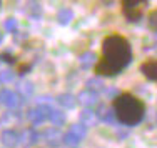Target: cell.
Segmentation results:
<instances>
[{
    "label": "cell",
    "instance_id": "6da1fadb",
    "mask_svg": "<svg viewBox=\"0 0 157 148\" xmlns=\"http://www.w3.org/2000/svg\"><path fill=\"white\" fill-rule=\"evenodd\" d=\"M132 60L130 42L121 33H109L102 40V55L94 67L95 77H115Z\"/></svg>",
    "mask_w": 157,
    "mask_h": 148
},
{
    "label": "cell",
    "instance_id": "277c9868",
    "mask_svg": "<svg viewBox=\"0 0 157 148\" xmlns=\"http://www.w3.org/2000/svg\"><path fill=\"white\" fill-rule=\"evenodd\" d=\"M52 112L50 105H37L32 106V108L27 110V120L30 121L32 125H40L45 120H48V115Z\"/></svg>",
    "mask_w": 157,
    "mask_h": 148
},
{
    "label": "cell",
    "instance_id": "603a6c76",
    "mask_svg": "<svg viewBox=\"0 0 157 148\" xmlns=\"http://www.w3.org/2000/svg\"><path fill=\"white\" fill-rule=\"evenodd\" d=\"M147 23H149V28L154 32V35L157 33V9L151 10L147 15Z\"/></svg>",
    "mask_w": 157,
    "mask_h": 148
},
{
    "label": "cell",
    "instance_id": "7402d4cb",
    "mask_svg": "<svg viewBox=\"0 0 157 148\" xmlns=\"http://www.w3.org/2000/svg\"><path fill=\"white\" fill-rule=\"evenodd\" d=\"M69 132H72L74 135L78 136V138L82 140L85 135H87V127H85V125H82V123H74V125H70Z\"/></svg>",
    "mask_w": 157,
    "mask_h": 148
},
{
    "label": "cell",
    "instance_id": "2e32d148",
    "mask_svg": "<svg viewBox=\"0 0 157 148\" xmlns=\"http://www.w3.org/2000/svg\"><path fill=\"white\" fill-rule=\"evenodd\" d=\"M17 93L20 95L22 98L30 97V95L33 93V83L29 82V80H22V82H18V85H17Z\"/></svg>",
    "mask_w": 157,
    "mask_h": 148
},
{
    "label": "cell",
    "instance_id": "8992f818",
    "mask_svg": "<svg viewBox=\"0 0 157 148\" xmlns=\"http://www.w3.org/2000/svg\"><path fill=\"white\" fill-rule=\"evenodd\" d=\"M0 103L5 105L7 108H17L22 103V97L10 88H3V90H0Z\"/></svg>",
    "mask_w": 157,
    "mask_h": 148
},
{
    "label": "cell",
    "instance_id": "ba28073f",
    "mask_svg": "<svg viewBox=\"0 0 157 148\" xmlns=\"http://www.w3.org/2000/svg\"><path fill=\"white\" fill-rule=\"evenodd\" d=\"M139 70L147 80L157 83V58H147V60H144L140 63Z\"/></svg>",
    "mask_w": 157,
    "mask_h": 148
},
{
    "label": "cell",
    "instance_id": "7c38bea8",
    "mask_svg": "<svg viewBox=\"0 0 157 148\" xmlns=\"http://www.w3.org/2000/svg\"><path fill=\"white\" fill-rule=\"evenodd\" d=\"M55 102H57L62 108H65V110H72V108H75V106H77V97H74L72 93H60V95H57Z\"/></svg>",
    "mask_w": 157,
    "mask_h": 148
},
{
    "label": "cell",
    "instance_id": "ffe728a7",
    "mask_svg": "<svg viewBox=\"0 0 157 148\" xmlns=\"http://www.w3.org/2000/svg\"><path fill=\"white\" fill-rule=\"evenodd\" d=\"M80 142H82V140L78 138V136L74 135L72 132H67V133H63V135H62V143H63V145H67V146H77Z\"/></svg>",
    "mask_w": 157,
    "mask_h": 148
},
{
    "label": "cell",
    "instance_id": "d6986e66",
    "mask_svg": "<svg viewBox=\"0 0 157 148\" xmlns=\"http://www.w3.org/2000/svg\"><path fill=\"white\" fill-rule=\"evenodd\" d=\"M87 88L92 92H95V93H99L100 90H105V85L100 80V77H94V78L87 80Z\"/></svg>",
    "mask_w": 157,
    "mask_h": 148
},
{
    "label": "cell",
    "instance_id": "5b68a950",
    "mask_svg": "<svg viewBox=\"0 0 157 148\" xmlns=\"http://www.w3.org/2000/svg\"><path fill=\"white\" fill-rule=\"evenodd\" d=\"M0 142L7 148H17L20 145V132H17L15 128H3L0 133Z\"/></svg>",
    "mask_w": 157,
    "mask_h": 148
},
{
    "label": "cell",
    "instance_id": "e0dca14e",
    "mask_svg": "<svg viewBox=\"0 0 157 148\" xmlns=\"http://www.w3.org/2000/svg\"><path fill=\"white\" fill-rule=\"evenodd\" d=\"M48 120L52 121V123L55 125V127H62L63 123L67 121V117H65V113L62 112V110H55V108H52V112H50V115H48Z\"/></svg>",
    "mask_w": 157,
    "mask_h": 148
},
{
    "label": "cell",
    "instance_id": "83f0119b",
    "mask_svg": "<svg viewBox=\"0 0 157 148\" xmlns=\"http://www.w3.org/2000/svg\"><path fill=\"white\" fill-rule=\"evenodd\" d=\"M2 42H3V33L0 32V43H2Z\"/></svg>",
    "mask_w": 157,
    "mask_h": 148
},
{
    "label": "cell",
    "instance_id": "8fae6325",
    "mask_svg": "<svg viewBox=\"0 0 157 148\" xmlns=\"http://www.w3.org/2000/svg\"><path fill=\"white\" fill-rule=\"evenodd\" d=\"M95 115L97 118H99L100 121H105V123H115V113H114V110H112V106H107L105 103H99L97 105V108H95Z\"/></svg>",
    "mask_w": 157,
    "mask_h": 148
},
{
    "label": "cell",
    "instance_id": "d4e9b609",
    "mask_svg": "<svg viewBox=\"0 0 157 148\" xmlns=\"http://www.w3.org/2000/svg\"><path fill=\"white\" fill-rule=\"evenodd\" d=\"M17 25L18 23H17V20L13 17H9L5 22H3V28H5L7 32H13V33H15L17 32Z\"/></svg>",
    "mask_w": 157,
    "mask_h": 148
},
{
    "label": "cell",
    "instance_id": "cb8c5ba5",
    "mask_svg": "<svg viewBox=\"0 0 157 148\" xmlns=\"http://www.w3.org/2000/svg\"><path fill=\"white\" fill-rule=\"evenodd\" d=\"M13 78H15V73H13L12 70H2V72H0V83L2 85L13 82Z\"/></svg>",
    "mask_w": 157,
    "mask_h": 148
},
{
    "label": "cell",
    "instance_id": "ac0fdd59",
    "mask_svg": "<svg viewBox=\"0 0 157 148\" xmlns=\"http://www.w3.org/2000/svg\"><path fill=\"white\" fill-rule=\"evenodd\" d=\"M17 113L18 112H5V113H2V117H0V123L5 125V127H9V128H12V123L20 118Z\"/></svg>",
    "mask_w": 157,
    "mask_h": 148
},
{
    "label": "cell",
    "instance_id": "4316f807",
    "mask_svg": "<svg viewBox=\"0 0 157 148\" xmlns=\"http://www.w3.org/2000/svg\"><path fill=\"white\" fill-rule=\"evenodd\" d=\"M30 63H18L17 65V73L18 75H25V73H29V70H30Z\"/></svg>",
    "mask_w": 157,
    "mask_h": 148
},
{
    "label": "cell",
    "instance_id": "30bf717a",
    "mask_svg": "<svg viewBox=\"0 0 157 148\" xmlns=\"http://www.w3.org/2000/svg\"><path fill=\"white\" fill-rule=\"evenodd\" d=\"M42 136H44V140L47 142V145L52 146V148H57L62 143V133H60V130H59L57 127L45 128L44 133H42Z\"/></svg>",
    "mask_w": 157,
    "mask_h": 148
},
{
    "label": "cell",
    "instance_id": "52a82bcc",
    "mask_svg": "<svg viewBox=\"0 0 157 148\" xmlns=\"http://www.w3.org/2000/svg\"><path fill=\"white\" fill-rule=\"evenodd\" d=\"M40 138H42V135H40L33 127H29V128H25V130L20 132V145L25 146V148L37 145Z\"/></svg>",
    "mask_w": 157,
    "mask_h": 148
},
{
    "label": "cell",
    "instance_id": "484cf974",
    "mask_svg": "<svg viewBox=\"0 0 157 148\" xmlns=\"http://www.w3.org/2000/svg\"><path fill=\"white\" fill-rule=\"evenodd\" d=\"M0 60L7 62V63H17V57L12 55L10 52H2V53H0Z\"/></svg>",
    "mask_w": 157,
    "mask_h": 148
},
{
    "label": "cell",
    "instance_id": "3957f363",
    "mask_svg": "<svg viewBox=\"0 0 157 148\" xmlns=\"http://www.w3.org/2000/svg\"><path fill=\"white\" fill-rule=\"evenodd\" d=\"M149 3L145 0H124L121 3V10H122V15L127 22H139L142 15H144V10Z\"/></svg>",
    "mask_w": 157,
    "mask_h": 148
},
{
    "label": "cell",
    "instance_id": "44dd1931",
    "mask_svg": "<svg viewBox=\"0 0 157 148\" xmlns=\"http://www.w3.org/2000/svg\"><path fill=\"white\" fill-rule=\"evenodd\" d=\"M27 7H29L27 12H29V15H30L32 18H40V17H42V7H40V3L30 2Z\"/></svg>",
    "mask_w": 157,
    "mask_h": 148
},
{
    "label": "cell",
    "instance_id": "f1b7e54d",
    "mask_svg": "<svg viewBox=\"0 0 157 148\" xmlns=\"http://www.w3.org/2000/svg\"><path fill=\"white\" fill-rule=\"evenodd\" d=\"M0 5H2V3H0Z\"/></svg>",
    "mask_w": 157,
    "mask_h": 148
},
{
    "label": "cell",
    "instance_id": "9c48e42d",
    "mask_svg": "<svg viewBox=\"0 0 157 148\" xmlns=\"http://www.w3.org/2000/svg\"><path fill=\"white\" fill-rule=\"evenodd\" d=\"M77 102H80L85 108L97 106V105H99V93H95V92L85 88V90H82L80 93L77 95Z\"/></svg>",
    "mask_w": 157,
    "mask_h": 148
},
{
    "label": "cell",
    "instance_id": "9a60e30c",
    "mask_svg": "<svg viewBox=\"0 0 157 148\" xmlns=\"http://www.w3.org/2000/svg\"><path fill=\"white\" fill-rule=\"evenodd\" d=\"M80 67L84 70H89V68H92V67H95V63H97V55L94 53V52H85V53H82L80 55Z\"/></svg>",
    "mask_w": 157,
    "mask_h": 148
},
{
    "label": "cell",
    "instance_id": "7a4b0ae2",
    "mask_svg": "<svg viewBox=\"0 0 157 148\" xmlns=\"http://www.w3.org/2000/svg\"><path fill=\"white\" fill-rule=\"evenodd\" d=\"M112 110L117 121L125 127H136L145 117V103L134 93L124 92L112 100Z\"/></svg>",
    "mask_w": 157,
    "mask_h": 148
},
{
    "label": "cell",
    "instance_id": "4fadbf2b",
    "mask_svg": "<svg viewBox=\"0 0 157 148\" xmlns=\"http://www.w3.org/2000/svg\"><path fill=\"white\" fill-rule=\"evenodd\" d=\"M74 20V10L70 7H60L57 10V22L60 25H69Z\"/></svg>",
    "mask_w": 157,
    "mask_h": 148
},
{
    "label": "cell",
    "instance_id": "5bb4252c",
    "mask_svg": "<svg viewBox=\"0 0 157 148\" xmlns=\"http://www.w3.org/2000/svg\"><path fill=\"white\" fill-rule=\"evenodd\" d=\"M99 120L95 115V110L94 108H84L80 113V123L85 125V127H92V125H95V121Z\"/></svg>",
    "mask_w": 157,
    "mask_h": 148
}]
</instances>
